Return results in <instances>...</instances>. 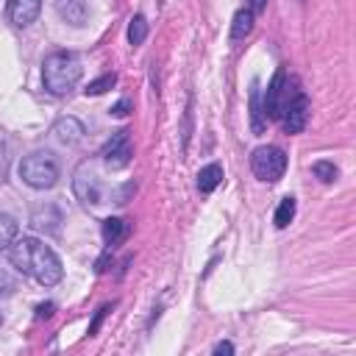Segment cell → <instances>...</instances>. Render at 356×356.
I'll list each match as a JSON object with an SVG mask.
<instances>
[{
  "label": "cell",
  "instance_id": "obj_1",
  "mask_svg": "<svg viewBox=\"0 0 356 356\" xmlns=\"http://www.w3.org/2000/svg\"><path fill=\"white\" fill-rule=\"evenodd\" d=\"M8 259L11 267H17L22 275H31L33 281H39L42 286H53L61 281L64 267L61 259L39 239L33 236H19L8 245Z\"/></svg>",
  "mask_w": 356,
  "mask_h": 356
},
{
  "label": "cell",
  "instance_id": "obj_2",
  "mask_svg": "<svg viewBox=\"0 0 356 356\" xmlns=\"http://www.w3.org/2000/svg\"><path fill=\"white\" fill-rule=\"evenodd\" d=\"M42 81H44V89L50 95H67L75 89V83L81 81V61L75 53H67V50H58V53H50L42 64Z\"/></svg>",
  "mask_w": 356,
  "mask_h": 356
},
{
  "label": "cell",
  "instance_id": "obj_3",
  "mask_svg": "<svg viewBox=\"0 0 356 356\" xmlns=\"http://www.w3.org/2000/svg\"><path fill=\"white\" fill-rule=\"evenodd\" d=\"M19 178L33 189H50L58 181V161L53 153H31L19 161Z\"/></svg>",
  "mask_w": 356,
  "mask_h": 356
},
{
  "label": "cell",
  "instance_id": "obj_4",
  "mask_svg": "<svg viewBox=\"0 0 356 356\" xmlns=\"http://www.w3.org/2000/svg\"><path fill=\"white\" fill-rule=\"evenodd\" d=\"M250 170L259 181H267V184H275L284 172H286V156L281 147L275 145H261L253 150L250 156Z\"/></svg>",
  "mask_w": 356,
  "mask_h": 356
},
{
  "label": "cell",
  "instance_id": "obj_5",
  "mask_svg": "<svg viewBox=\"0 0 356 356\" xmlns=\"http://www.w3.org/2000/svg\"><path fill=\"white\" fill-rule=\"evenodd\" d=\"M295 92H298V89H289V78H286V72L278 70V72L273 75L270 86H267V95H264V103H261V114L270 117V120H278L281 111H284V106L292 100Z\"/></svg>",
  "mask_w": 356,
  "mask_h": 356
},
{
  "label": "cell",
  "instance_id": "obj_6",
  "mask_svg": "<svg viewBox=\"0 0 356 356\" xmlns=\"http://www.w3.org/2000/svg\"><path fill=\"white\" fill-rule=\"evenodd\" d=\"M309 97L303 95V92H295L292 95V100L284 106V111H281V125H284V131L286 134H300L303 128H306V120H309Z\"/></svg>",
  "mask_w": 356,
  "mask_h": 356
},
{
  "label": "cell",
  "instance_id": "obj_7",
  "mask_svg": "<svg viewBox=\"0 0 356 356\" xmlns=\"http://www.w3.org/2000/svg\"><path fill=\"white\" fill-rule=\"evenodd\" d=\"M103 159L108 167H125L131 161V142H128V131H117L106 147H103Z\"/></svg>",
  "mask_w": 356,
  "mask_h": 356
},
{
  "label": "cell",
  "instance_id": "obj_8",
  "mask_svg": "<svg viewBox=\"0 0 356 356\" xmlns=\"http://www.w3.org/2000/svg\"><path fill=\"white\" fill-rule=\"evenodd\" d=\"M42 11V0H8V19L19 28L31 25Z\"/></svg>",
  "mask_w": 356,
  "mask_h": 356
},
{
  "label": "cell",
  "instance_id": "obj_9",
  "mask_svg": "<svg viewBox=\"0 0 356 356\" xmlns=\"http://www.w3.org/2000/svg\"><path fill=\"white\" fill-rule=\"evenodd\" d=\"M75 195L83 200V203H100V186L95 181V175L86 178V170L81 167L78 175H75Z\"/></svg>",
  "mask_w": 356,
  "mask_h": 356
},
{
  "label": "cell",
  "instance_id": "obj_10",
  "mask_svg": "<svg viewBox=\"0 0 356 356\" xmlns=\"http://www.w3.org/2000/svg\"><path fill=\"white\" fill-rule=\"evenodd\" d=\"M53 134H56L64 145H75V142L83 136V125H81L75 117H64V120H58V122H56Z\"/></svg>",
  "mask_w": 356,
  "mask_h": 356
},
{
  "label": "cell",
  "instance_id": "obj_11",
  "mask_svg": "<svg viewBox=\"0 0 356 356\" xmlns=\"http://www.w3.org/2000/svg\"><path fill=\"white\" fill-rule=\"evenodd\" d=\"M125 236H128V222H125V220H120V217L103 220V242H106L108 248L120 245Z\"/></svg>",
  "mask_w": 356,
  "mask_h": 356
},
{
  "label": "cell",
  "instance_id": "obj_12",
  "mask_svg": "<svg viewBox=\"0 0 356 356\" xmlns=\"http://www.w3.org/2000/svg\"><path fill=\"white\" fill-rule=\"evenodd\" d=\"M222 184V167L220 164H209L197 172V189L200 192H214Z\"/></svg>",
  "mask_w": 356,
  "mask_h": 356
},
{
  "label": "cell",
  "instance_id": "obj_13",
  "mask_svg": "<svg viewBox=\"0 0 356 356\" xmlns=\"http://www.w3.org/2000/svg\"><path fill=\"white\" fill-rule=\"evenodd\" d=\"M250 31H253V11H250V8L236 11V14H234V25H231V36H234V39H242V36H248Z\"/></svg>",
  "mask_w": 356,
  "mask_h": 356
},
{
  "label": "cell",
  "instance_id": "obj_14",
  "mask_svg": "<svg viewBox=\"0 0 356 356\" xmlns=\"http://www.w3.org/2000/svg\"><path fill=\"white\" fill-rule=\"evenodd\" d=\"M17 239V220L11 214L0 211V250H8V245Z\"/></svg>",
  "mask_w": 356,
  "mask_h": 356
},
{
  "label": "cell",
  "instance_id": "obj_15",
  "mask_svg": "<svg viewBox=\"0 0 356 356\" xmlns=\"http://www.w3.org/2000/svg\"><path fill=\"white\" fill-rule=\"evenodd\" d=\"M58 11H61L72 25H81L83 17H86V6H83V0H70V6L58 0Z\"/></svg>",
  "mask_w": 356,
  "mask_h": 356
},
{
  "label": "cell",
  "instance_id": "obj_16",
  "mask_svg": "<svg viewBox=\"0 0 356 356\" xmlns=\"http://www.w3.org/2000/svg\"><path fill=\"white\" fill-rule=\"evenodd\" d=\"M292 217H295V197H284L275 209V228H286Z\"/></svg>",
  "mask_w": 356,
  "mask_h": 356
},
{
  "label": "cell",
  "instance_id": "obj_17",
  "mask_svg": "<svg viewBox=\"0 0 356 356\" xmlns=\"http://www.w3.org/2000/svg\"><path fill=\"white\" fill-rule=\"evenodd\" d=\"M145 36H147V22H145L142 14H136V17L131 19V25H128V42H131V44H142Z\"/></svg>",
  "mask_w": 356,
  "mask_h": 356
},
{
  "label": "cell",
  "instance_id": "obj_18",
  "mask_svg": "<svg viewBox=\"0 0 356 356\" xmlns=\"http://www.w3.org/2000/svg\"><path fill=\"white\" fill-rule=\"evenodd\" d=\"M250 114H253V131L256 134H261V128H264V122H261V106H259V86L253 83V89H250Z\"/></svg>",
  "mask_w": 356,
  "mask_h": 356
},
{
  "label": "cell",
  "instance_id": "obj_19",
  "mask_svg": "<svg viewBox=\"0 0 356 356\" xmlns=\"http://www.w3.org/2000/svg\"><path fill=\"white\" fill-rule=\"evenodd\" d=\"M114 83H117V75H114V72H108V75H103V78L92 81L83 92H86V95H103V92H106V89H111Z\"/></svg>",
  "mask_w": 356,
  "mask_h": 356
},
{
  "label": "cell",
  "instance_id": "obj_20",
  "mask_svg": "<svg viewBox=\"0 0 356 356\" xmlns=\"http://www.w3.org/2000/svg\"><path fill=\"white\" fill-rule=\"evenodd\" d=\"M312 172H314L320 181H325V184H331V181L337 178V167H334L331 161H317V164L312 167Z\"/></svg>",
  "mask_w": 356,
  "mask_h": 356
},
{
  "label": "cell",
  "instance_id": "obj_21",
  "mask_svg": "<svg viewBox=\"0 0 356 356\" xmlns=\"http://www.w3.org/2000/svg\"><path fill=\"white\" fill-rule=\"evenodd\" d=\"M14 289H17V278L8 275V270L0 267V295H11Z\"/></svg>",
  "mask_w": 356,
  "mask_h": 356
},
{
  "label": "cell",
  "instance_id": "obj_22",
  "mask_svg": "<svg viewBox=\"0 0 356 356\" xmlns=\"http://www.w3.org/2000/svg\"><path fill=\"white\" fill-rule=\"evenodd\" d=\"M128 106H131L128 100H120V103H117V106L111 108V114H117V117H122V114H128Z\"/></svg>",
  "mask_w": 356,
  "mask_h": 356
},
{
  "label": "cell",
  "instance_id": "obj_23",
  "mask_svg": "<svg viewBox=\"0 0 356 356\" xmlns=\"http://www.w3.org/2000/svg\"><path fill=\"white\" fill-rule=\"evenodd\" d=\"M50 314H53V303H42L36 309V317H50Z\"/></svg>",
  "mask_w": 356,
  "mask_h": 356
},
{
  "label": "cell",
  "instance_id": "obj_24",
  "mask_svg": "<svg viewBox=\"0 0 356 356\" xmlns=\"http://www.w3.org/2000/svg\"><path fill=\"white\" fill-rule=\"evenodd\" d=\"M214 353H234V345L231 342H220V345H214Z\"/></svg>",
  "mask_w": 356,
  "mask_h": 356
},
{
  "label": "cell",
  "instance_id": "obj_25",
  "mask_svg": "<svg viewBox=\"0 0 356 356\" xmlns=\"http://www.w3.org/2000/svg\"><path fill=\"white\" fill-rule=\"evenodd\" d=\"M264 6H267V0H250V11L256 14V11H264Z\"/></svg>",
  "mask_w": 356,
  "mask_h": 356
},
{
  "label": "cell",
  "instance_id": "obj_26",
  "mask_svg": "<svg viewBox=\"0 0 356 356\" xmlns=\"http://www.w3.org/2000/svg\"><path fill=\"white\" fill-rule=\"evenodd\" d=\"M0 323H3V314H0Z\"/></svg>",
  "mask_w": 356,
  "mask_h": 356
}]
</instances>
